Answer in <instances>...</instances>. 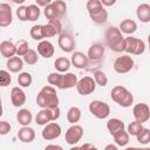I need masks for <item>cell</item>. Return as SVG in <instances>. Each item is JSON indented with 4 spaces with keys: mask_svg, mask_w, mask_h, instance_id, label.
I'll return each mask as SVG.
<instances>
[{
    "mask_svg": "<svg viewBox=\"0 0 150 150\" xmlns=\"http://www.w3.org/2000/svg\"><path fill=\"white\" fill-rule=\"evenodd\" d=\"M87 11L90 15V19L95 23H104L108 19V12L103 7L102 2L100 0H88L87 1Z\"/></svg>",
    "mask_w": 150,
    "mask_h": 150,
    "instance_id": "obj_3",
    "label": "cell"
},
{
    "mask_svg": "<svg viewBox=\"0 0 150 150\" xmlns=\"http://www.w3.org/2000/svg\"><path fill=\"white\" fill-rule=\"evenodd\" d=\"M118 28L122 32V34L131 35L137 30V23H136V21H134L131 19H125V20L121 21Z\"/></svg>",
    "mask_w": 150,
    "mask_h": 150,
    "instance_id": "obj_22",
    "label": "cell"
},
{
    "mask_svg": "<svg viewBox=\"0 0 150 150\" xmlns=\"http://www.w3.org/2000/svg\"><path fill=\"white\" fill-rule=\"evenodd\" d=\"M49 4H52V1H50V0H36V5H38V6L47 7Z\"/></svg>",
    "mask_w": 150,
    "mask_h": 150,
    "instance_id": "obj_48",
    "label": "cell"
},
{
    "mask_svg": "<svg viewBox=\"0 0 150 150\" xmlns=\"http://www.w3.org/2000/svg\"><path fill=\"white\" fill-rule=\"evenodd\" d=\"M83 136V128L81 125H77V124H73L71 127H69L66 131V135H64V138H66V142L70 145H75L77 142L81 141Z\"/></svg>",
    "mask_w": 150,
    "mask_h": 150,
    "instance_id": "obj_11",
    "label": "cell"
},
{
    "mask_svg": "<svg viewBox=\"0 0 150 150\" xmlns=\"http://www.w3.org/2000/svg\"><path fill=\"white\" fill-rule=\"evenodd\" d=\"M18 137L23 143H30L35 138V130L30 127H22L18 131Z\"/></svg>",
    "mask_w": 150,
    "mask_h": 150,
    "instance_id": "obj_20",
    "label": "cell"
},
{
    "mask_svg": "<svg viewBox=\"0 0 150 150\" xmlns=\"http://www.w3.org/2000/svg\"><path fill=\"white\" fill-rule=\"evenodd\" d=\"M29 49L30 48H28V42L26 40L21 39V40L18 41V43H16V55L18 56H22L23 57L28 53Z\"/></svg>",
    "mask_w": 150,
    "mask_h": 150,
    "instance_id": "obj_35",
    "label": "cell"
},
{
    "mask_svg": "<svg viewBox=\"0 0 150 150\" xmlns=\"http://www.w3.org/2000/svg\"><path fill=\"white\" fill-rule=\"evenodd\" d=\"M124 127H125L124 123L120 118H110L107 122V129L110 132V135H112V136L116 132H118L121 130H124Z\"/></svg>",
    "mask_w": 150,
    "mask_h": 150,
    "instance_id": "obj_25",
    "label": "cell"
},
{
    "mask_svg": "<svg viewBox=\"0 0 150 150\" xmlns=\"http://www.w3.org/2000/svg\"><path fill=\"white\" fill-rule=\"evenodd\" d=\"M148 42H149V46H150V34L148 35Z\"/></svg>",
    "mask_w": 150,
    "mask_h": 150,
    "instance_id": "obj_54",
    "label": "cell"
},
{
    "mask_svg": "<svg viewBox=\"0 0 150 150\" xmlns=\"http://www.w3.org/2000/svg\"><path fill=\"white\" fill-rule=\"evenodd\" d=\"M45 150H63V148L61 145H57V144H48Z\"/></svg>",
    "mask_w": 150,
    "mask_h": 150,
    "instance_id": "obj_47",
    "label": "cell"
},
{
    "mask_svg": "<svg viewBox=\"0 0 150 150\" xmlns=\"http://www.w3.org/2000/svg\"><path fill=\"white\" fill-rule=\"evenodd\" d=\"M40 16V7L38 5H28L27 6V18L28 21H36Z\"/></svg>",
    "mask_w": 150,
    "mask_h": 150,
    "instance_id": "obj_33",
    "label": "cell"
},
{
    "mask_svg": "<svg viewBox=\"0 0 150 150\" xmlns=\"http://www.w3.org/2000/svg\"><path fill=\"white\" fill-rule=\"evenodd\" d=\"M11 124L7 122V121H1L0 122V135H6L11 131Z\"/></svg>",
    "mask_w": 150,
    "mask_h": 150,
    "instance_id": "obj_44",
    "label": "cell"
},
{
    "mask_svg": "<svg viewBox=\"0 0 150 150\" xmlns=\"http://www.w3.org/2000/svg\"><path fill=\"white\" fill-rule=\"evenodd\" d=\"M54 46L52 42H49L48 40H43L40 41V43L38 45V53L40 54V56L45 57V59H49L54 55Z\"/></svg>",
    "mask_w": 150,
    "mask_h": 150,
    "instance_id": "obj_18",
    "label": "cell"
},
{
    "mask_svg": "<svg viewBox=\"0 0 150 150\" xmlns=\"http://www.w3.org/2000/svg\"><path fill=\"white\" fill-rule=\"evenodd\" d=\"M139 150H150V148H143V149H142V148H139Z\"/></svg>",
    "mask_w": 150,
    "mask_h": 150,
    "instance_id": "obj_53",
    "label": "cell"
},
{
    "mask_svg": "<svg viewBox=\"0 0 150 150\" xmlns=\"http://www.w3.org/2000/svg\"><path fill=\"white\" fill-rule=\"evenodd\" d=\"M124 150H139V148H136V146H128L127 149Z\"/></svg>",
    "mask_w": 150,
    "mask_h": 150,
    "instance_id": "obj_51",
    "label": "cell"
},
{
    "mask_svg": "<svg viewBox=\"0 0 150 150\" xmlns=\"http://www.w3.org/2000/svg\"><path fill=\"white\" fill-rule=\"evenodd\" d=\"M62 79H63V74L62 73H59V71L50 73L48 75V77H47L48 83L50 86H53V87L59 88V89H61V87H62Z\"/></svg>",
    "mask_w": 150,
    "mask_h": 150,
    "instance_id": "obj_29",
    "label": "cell"
},
{
    "mask_svg": "<svg viewBox=\"0 0 150 150\" xmlns=\"http://www.w3.org/2000/svg\"><path fill=\"white\" fill-rule=\"evenodd\" d=\"M129 134H128V131H125V130H121V131H118V132H116L112 137H114V141H115V143L117 144V145H120V146H125L128 143H129Z\"/></svg>",
    "mask_w": 150,
    "mask_h": 150,
    "instance_id": "obj_30",
    "label": "cell"
},
{
    "mask_svg": "<svg viewBox=\"0 0 150 150\" xmlns=\"http://www.w3.org/2000/svg\"><path fill=\"white\" fill-rule=\"evenodd\" d=\"M143 129V125L142 123L137 122V121H134V122H130L129 125H128V134L131 135V136H137Z\"/></svg>",
    "mask_w": 150,
    "mask_h": 150,
    "instance_id": "obj_36",
    "label": "cell"
},
{
    "mask_svg": "<svg viewBox=\"0 0 150 150\" xmlns=\"http://www.w3.org/2000/svg\"><path fill=\"white\" fill-rule=\"evenodd\" d=\"M70 62H71V64H73L75 68L83 69V68H86V67L88 66L89 59H88V55H86V54L82 53V52H74V53L71 54Z\"/></svg>",
    "mask_w": 150,
    "mask_h": 150,
    "instance_id": "obj_16",
    "label": "cell"
},
{
    "mask_svg": "<svg viewBox=\"0 0 150 150\" xmlns=\"http://www.w3.org/2000/svg\"><path fill=\"white\" fill-rule=\"evenodd\" d=\"M11 101L12 104L16 108L22 107L26 103V94L20 87H14L11 90Z\"/></svg>",
    "mask_w": 150,
    "mask_h": 150,
    "instance_id": "obj_15",
    "label": "cell"
},
{
    "mask_svg": "<svg viewBox=\"0 0 150 150\" xmlns=\"http://www.w3.org/2000/svg\"><path fill=\"white\" fill-rule=\"evenodd\" d=\"M105 41L108 47L114 52H124L125 48V38H123L122 32L117 27H109L105 32Z\"/></svg>",
    "mask_w": 150,
    "mask_h": 150,
    "instance_id": "obj_2",
    "label": "cell"
},
{
    "mask_svg": "<svg viewBox=\"0 0 150 150\" xmlns=\"http://www.w3.org/2000/svg\"><path fill=\"white\" fill-rule=\"evenodd\" d=\"M89 111L96 118L103 120V118H107L109 116V114H110V107L105 102H103V101L94 100L89 104Z\"/></svg>",
    "mask_w": 150,
    "mask_h": 150,
    "instance_id": "obj_7",
    "label": "cell"
},
{
    "mask_svg": "<svg viewBox=\"0 0 150 150\" xmlns=\"http://www.w3.org/2000/svg\"><path fill=\"white\" fill-rule=\"evenodd\" d=\"M134 68V60L130 55L125 54L122 56H118L114 62V70L118 74H125L129 73Z\"/></svg>",
    "mask_w": 150,
    "mask_h": 150,
    "instance_id": "obj_8",
    "label": "cell"
},
{
    "mask_svg": "<svg viewBox=\"0 0 150 150\" xmlns=\"http://www.w3.org/2000/svg\"><path fill=\"white\" fill-rule=\"evenodd\" d=\"M94 80H95L96 84H98L101 87H105L108 84V77L102 70H96L94 73Z\"/></svg>",
    "mask_w": 150,
    "mask_h": 150,
    "instance_id": "obj_37",
    "label": "cell"
},
{
    "mask_svg": "<svg viewBox=\"0 0 150 150\" xmlns=\"http://www.w3.org/2000/svg\"><path fill=\"white\" fill-rule=\"evenodd\" d=\"M6 66H7V68H8L9 71H12V73H19L23 68V60L20 56H13V57H11V59L7 60Z\"/></svg>",
    "mask_w": 150,
    "mask_h": 150,
    "instance_id": "obj_23",
    "label": "cell"
},
{
    "mask_svg": "<svg viewBox=\"0 0 150 150\" xmlns=\"http://www.w3.org/2000/svg\"><path fill=\"white\" fill-rule=\"evenodd\" d=\"M69 150H81V146H76V145H74V146H71Z\"/></svg>",
    "mask_w": 150,
    "mask_h": 150,
    "instance_id": "obj_52",
    "label": "cell"
},
{
    "mask_svg": "<svg viewBox=\"0 0 150 150\" xmlns=\"http://www.w3.org/2000/svg\"><path fill=\"white\" fill-rule=\"evenodd\" d=\"M53 4H54L55 8L57 9V12L60 14V18H62L66 14V12H67V5H66V2L62 1V0H55V1H53Z\"/></svg>",
    "mask_w": 150,
    "mask_h": 150,
    "instance_id": "obj_42",
    "label": "cell"
},
{
    "mask_svg": "<svg viewBox=\"0 0 150 150\" xmlns=\"http://www.w3.org/2000/svg\"><path fill=\"white\" fill-rule=\"evenodd\" d=\"M12 77L9 75V73L7 70H0V82H1V87H7L8 84H11Z\"/></svg>",
    "mask_w": 150,
    "mask_h": 150,
    "instance_id": "obj_41",
    "label": "cell"
},
{
    "mask_svg": "<svg viewBox=\"0 0 150 150\" xmlns=\"http://www.w3.org/2000/svg\"><path fill=\"white\" fill-rule=\"evenodd\" d=\"M149 50H150V46H149Z\"/></svg>",
    "mask_w": 150,
    "mask_h": 150,
    "instance_id": "obj_55",
    "label": "cell"
},
{
    "mask_svg": "<svg viewBox=\"0 0 150 150\" xmlns=\"http://www.w3.org/2000/svg\"><path fill=\"white\" fill-rule=\"evenodd\" d=\"M57 43H59V47L61 48V50L66 52V53H70L75 48V40L70 34H61L59 36Z\"/></svg>",
    "mask_w": 150,
    "mask_h": 150,
    "instance_id": "obj_14",
    "label": "cell"
},
{
    "mask_svg": "<svg viewBox=\"0 0 150 150\" xmlns=\"http://www.w3.org/2000/svg\"><path fill=\"white\" fill-rule=\"evenodd\" d=\"M61 131L62 130H61V127H60L59 123L50 122V123H48V124L45 125V128L41 131V136L46 141H52V139H55V138L60 137Z\"/></svg>",
    "mask_w": 150,
    "mask_h": 150,
    "instance_id": "obj_12",
    "label": "cell"
},
{
    "mask_svg": "<svg viewBox=\"0 0 150 150\" xmlns=\"http://www.w3.org/2000/svg\"><path fill=\"white\" fill-rule=\"evenodd\" d=\"M70 64H71V62L67 57H57L54 61V67H55L56 71H59V73H67L68 69L70 68Z\"/></svg>",
    "mask_w": 150,
    "mask_h": 150,
    "instance_id": "obj_27",
    "label": "cell"
},
{
    "mask_svg": "<svg viewBox=\"0 0 150 150\" xmlns=\"http://www.w3.org/2000/svg\"><path fill=\"white\" fill-rule=\"evenodd\" d=\"M77 77L75 74L73 73H66L63 74V79H62V87L61 89H70L77 86Z\"/></svg>",
    "mask_w": 150,
    "mask_h": 150,
    "instance_id": "obj_26",
    "label": "cell"
},
{
    "mask_svg": "<svg viewBox=\"0 0 150 150\" xmlns=\"http://www.w3.org/2000/svg\"><path fill=\"white\" fill-rule=\"evenodd\" d=\"M104 55V47L101 43H94L88 49V59L90 61H100Z\"/></svg>",
    "mask_w": 150,
    "mask_h": 150,
    "instance_id": "obj_19",
    "label": "cell"
},
{
    "mask_svg": "<svg viewBox=\"0 0 150 150\" xmlns=\"http://www.w3.org/2000/svg\"><path fill=\"white\" fill-rule=\"evenodd\" d=\"M101 2H102V5H103V7L104 6H112V5H115V2H116V0H101Z\"/></svg>",
    "mask_w": 150,
    "mask_h": 150,
    "instance_id": "obj_49",
    "label": "cell"
},
{
    "mask_svg": "<svg viewBox=\"0 0 150 150\" xmlns=\"http://www.w3.org/2000/svg\"><path fill=\"white\" fill-rule=\"evenodd\" d=\"M16 16L20 21H27V6H20L16 9Z\"/></svg>",
    "mask_w": 150,
    "mask_h": 150,
    "instance_id": "obj_43",
    "label": "cell"
},
{
    "mask_svg": "<svg viewBox=\"0 0 150 150\" xmlns=\"http://www.w3.org/2000/svg\"><path fill=\"white\" fill-rule=\"evenodd\" d=\"M29 35H30V38H33L34 40L43 41V39H45L43 25H34V26L30 28V30H29Z\"/></svg>",
    "mask_w": 150,
    "mask_h": 150,
    "instance_id": "obj_31",
    "label": "cell"
},
{
    "mask_svg": "<svg viewBox=\"0 0 150 150\" xmlns=\"http://www.w3.org/2000/svg\"><path fill=\"white\" fill-rule=\"evenodd\" d=\"M136 15L141 22H144V23L150 22V5L149 4L138 5L136 9Z\"/></svg>",
    "mask_w": 150,
    "mask_h": 150,
    "instance_id": "obj_21",
    "label": "cell"
},
{
    "mask_svg": "<svg viewBox=\"0 0 150 150\" xmlns=\"http://www.w3.org/2000/svg\"><path fill=\"white\" fill-rule=\"evenodd\" d=\"M110 97L114 102L123 108H128L134 103L132 94L123 86H116L110 91Z\"/></svg>",
    "mask_w": 150,
    "mask_h": 150,
    "instance_id": "obj_4",
    "label": "cell"
},
{
    "mask_svg": "<svg viewBox=\"0 0 150 150\" xmlns=\"http://www.w3.org/2000/svg\"><path fill=\"white\" fill-rule=\"evenodd\" d=\"M0 53L4 57H6L8 60L16 55V45L13 43L12 41L5 40L0 43Z\"/></svg>",
    "mask_w": 150,
    "mask_h": 150,
    "instance_id": "obj_17",
    "label": "cell"
},
{
    "mask_svg": "<svg viewBox=\"0 0 150 150\" xmlns=\"http://www.w3.org/2000/svg\"><path fill=\"white\" fill-rule=\"evenodd\" d=\"M136 138L141 144H148L150 142V130L148 128H143L142 131L136 136Z\"/></svg>",
    "mask_w": 150,
    "mask_h": 150,
    "instance_id": "obj_39",
    "label": "cell"
},
{
    "mask_svg": "<svg viewBox=\"0 0 150 150\" xmlns=\"http://www.w3.org/2000/svg\"><path fill=\"white\" fill-rule=\"evenodd\" d=\"M132 115L135 121L144 123L150 118V108L146 103H137L132 108Z\"/></svg>",
    "mask_w": 150,
    "mask_h": 150,
    "instance_id": "obj_10",
    "label": "cell"
},
{
    "mask_svg": "<svg viewBox=\"0 0 150 150\" xmlns=\"http://www.w3.org/2000/svg\"><path fill=\"white\" fill-rule=\"evenodd\" d=\"M32 82H33V77H32L30 73H28V71H22V73L19 74V76H18V83H19L20 87H22V88H28V87L32 84Z\"/></svg>",
    "mask_w": 150,
    "mask_h": 150,
    "instance_id": "obj_32",
    "label": "cell"
},
{
    "mask_svg": "<svg viewBox=\"0 0 150 150\" xmlns=\"http://www.w3.org/2000/svg\"><path fill=\"white\" fill-rule=\"evenodd\" d=\"M81 116H82V112H81L80 108H77V107H71L67 111V120L71 124H76L81 120Z\"/></svg>",
    "mask_w": 150,
    "mask_h": 150,
    "instance_id": "obj_28",
    "label": "cell"
},
{
    "mask_svg": "<svg viewBox=\"0 0 150 150\" xmlns=\"http://www.w3.org/2000/svg\"><path fill=\"white\" fill-rule=\"evenodd\" d=\"M43 13H45V16H46L47 19H49V20L61 19V18H60V14H59V12H57V9L55 8V6H54V4H53V1H52V4H49L47 7H45Z\"/></svg>",
    "mask_w": 150,
    "mask_h": 150,
    "instance_id": "obj_34",
    "label": "cell"
},
{
    "mask_svg": "<svg viewBox=\"0 0 150 150\" xmlns=\"http://www.w3.org/2000/svg\"><path fill=\"white\" fill-rule=\"evenodd\" d=\"M38 59H39L38 53H36L34 49H29L28 53L22 57L23 62L27 63V64H35V63L38 62Z\"/></svg>",
    "mask_w": 150,
    "mask_h": 150,
    "instance_id": "obj_38",
    "label": "cell"
},
{
    "mask_svg": "<svg viewBox=\"0 0 150 150\" xmlns=\"http://www.w3.org/2000/svg\"><path fill=\"white\" fill-rule=\"evenodd\" d=\"M33 120V115L28 109H20L16 114V121L22 127H28Z\"/></svg>",
    "mask_w": 150,
    "mask_h": 150,
    "instance_id": "obj_24",
    "label": "cell"
},
{
    "mask_svg": "<svg viewBox=\"0 0 150 150\" xmlns=\"http://www.w3.org/2000/svg\"><path fill=\"white\" fill-rule=\"evenodd\" d=\"M43 32H45V39L46 38H53L56 34H59L57 30H56V28L50 22H48L47 25H43Z\"/></svg>",
    "mask_w": 150,
    "mask_h": 150,
    "instance_id": "obj_40",
    "label": "cell"
},
{
    "mask_svg": "<svg viewBox=\"0 0 150 150\" xmlns=\"http://www.w3.org/2000/svg\"><path fill=\"white\" fill-rule=\"evenodd\" d=\"M49 22L56 28L57 33L61 35V30H62V23H61V20H60V19H55V20H49Z\"/></svg>",
    "mask_w": 150,
    "mask_h": 150,
    "instance_id": "obj_45",
    "label": "cell"
},
{
    "mask_svg": "<svg viewBox=\"0 0 150 150\" xmlns=\"http://www.w3.org/2000/svg\"><path fill=\"white\" fill-rule=\"evenodd\" d=\"M81 150H98V149L91 143H84L81 145Z\"/></svg>",
    "mask_w": 150,
    "mask_h": 150,
    "instance_id": "obj_46",
    "label": "cell"
},
{
    "mask_svg": "<svg viewBox=\"0 0 150 150\" xmlns=\"http://www.w3.org/2000/svg\"><path fill=\"white\" fill-rule=\"evenodd\" d=\"M95 88H96V82H95L94 77H90V76L82 77L81 80H79L77 86H76L77 93L80 95H83V96L94 93L95 91Z\"/></svg>",
    "mask_w": 150,
    "mask_h": 150,
    "instance_id": "obj_9",
    "label": "cell"
},
{
    "mask_svg": "<svg viewBox=\"0 0 150 150\" xmlns=\"http://www.w3.org/2000/svg\"><path fill=\"white\" fill-rule=\"evenodd\" d=\"M59 97L53 86H45L36 96V104L42 109H54L59 107Z\"/></svg>",
    "mask_w": 150,
    "mask_h": 150,
    "instance_id": "obj_1",
    "label": "cell"
},
{
    "mask_svg": "<svg viewBox=\"0 0 150 150\" xmlns=\"http://www.w3.org/2000/svg\"><path fill=\"white\" fill-rule=\"evenodd\" d=\"M13 21V13L12 8L8 4L2 2L0 4V27H7Z\"/></svg>",
    "mask_w": 150,
    "mask_h": 150,
    "instance_id": "obj_13",
    "label": "cell"
},
{
    "mask_svg": "<svg viewBox=\"0 0 150 150\" xmlns=\"http://www.w3.org/2000/svg\"><path fill=\"white\" fill-rule=\"evenodd\" d=\"M104 150H118V148H117L116 145H114V144H108V145L104 148Z\"/></svg>",
    "mask_w": 150,
    "mask_h": 150,
    "instance_id": "obj_50",
    "label": "cell"
},
{
    "mask_svg": "<svg viewBox=\"0 0 150 150\" xmlns=\"http://www.w3.org/2000/svg\"><path fill=\"white\" fill-rule=\"evenodd\" d=\"M145 50V43L143 40L141 39H136L132 36H127L125 38V48L124 52L129 55V54H134V55H141L143 54Z\"/></svg>",
    "mask_w": 150,
    "mask_h": 150,
    "instance_id": "obj_6",
    "label": "cell"
},
{
    "mask_svg": "<svg viewBox=\"0 0 150 150\" xmlns=\"http://www.w3.org/2000/svg\"><path fill=\"white\" fill-rule=\"evenodd\" d=\"M60 112L59 107L54 109H41L35 117V123L39 125H46L52 121H56L60 117Z\"/></svg>",
    "mask_w": 150,
    "mask_h": 150,
    "instance_id": "obj_5",
    "label": "cell"
}]
</instances>
